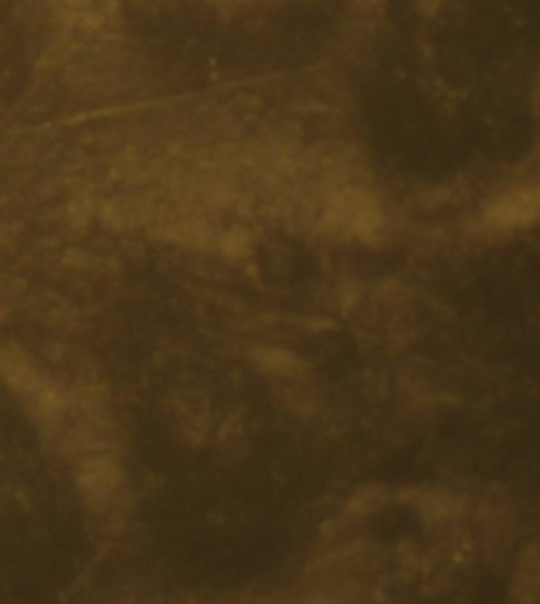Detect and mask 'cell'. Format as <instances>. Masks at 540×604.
Instances as JSON below:
<instances>
[{"label": "cell", "mask_w": 540, "mask_h": 604, "mask_svg": "<svg viewBox=\"0 0 540 604\" xmlns=\"http://www.w3.org/2000/svg\"><path fill=\"white\" fill-rule=\"evenodd\" d=\"M83 488L89 499L106 501L121 488V471L108 461H93L83 474Z\"/></svg>", "instance_id": "6da1fadb"}, {"label": "cell", "mask_w": 540, "mask_h": 604, "mask_svg": "<svg viewBox=\"0 0 540 604\" xmlns=\"http://www.w3.org/2000/svg\"><path fill=\"white\" fill-rule=\"evenodd\" d=\"M538 579V550L536 545H528V550L519 558L513 583V598L517 604L538 602Z\"/></svg>", "instance_id": "7a4b0ae2"}, {"label": "cell", "mask_w": 540, "mask_h": 604, "mask_svg": "<svg viewBox=\"0 0 540 604\" xmlns=\"http://www.w3.org/2000/svg\"><path fill=\"white\" fill-rule=\"evenodd\" d=\"M538 210V201L534 193H519L513 197H507L500 201L492 218L500 224V226H519V224H528L534 220Z\"/></svg>", "instance_id": "3957f363"}]
</instances>
